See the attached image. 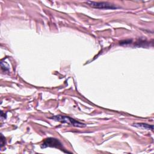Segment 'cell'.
<instances>
[{"mask_svg":"<svg viewBox=\"0 0 154 154\" xmlns=\"http://www.w3.org/2000/svg\"><path fill=\"white\" fill-rule=\"evenodd\" d=\"M40 146L42 148H46L48 147H55V148L60 149L61 151L65 153H70L69 152L66 150V149L63 147L62 143L59 141V140L55 138L50 137V138H46Z\"/></svg>","mask_w":154,"mask_h":154,"instance_id":"cell-2","label":"cell"},{"mask_svg":"<svg viewBox=\"0 0 154 154\" xmlns=\"http://www.w3.org/2000/svg\"><path fill=\"white\" fill-rule=\"evenodd\" d=\"M86 3H87L90 7L94 8H97V9L114 10L119 8V7L107 2H95V1H88L86 2Z\"/></svg>","mask_w":154,"mask_h":154,"instance_id":"cell-3","label":"cell"},{"mask_svg":"<svg viewBox=\"0 0 154 154\" xmlns=\"http://www.w3.org/2000/svg\"><path fill=\"white\" fill-rule=\"evenodd\" d=\"M49 119H52L55 121L60 122L63 123H67L68 125H70L73 126L75 127H79V128H83L86 126L85 124L81 123L69 116H61V115H58V116H54L51 117H49Z\"/></svg>","mask_w":154,"mask_h":154,"instance_id":"cell-1","label":"cell"},{"mask_svg":"<svg viewBox=\"0 0 154 154\" xmlns=\"http://www.w3.org/2000/svg\"><path fill=\"white\" fill-rule=\"evenodd\" d=\"M5 137L3 136L2 134H1V147H2L5 143Z\"/></svg>","mask_w":154,"mask_h":154,"instance_id":"cell-5","label":"cell"},{"mask_svg":"<svg viewBox=\"0 0 154 154\" xmlns=\"http://www.w3.org/2000/svg\"><path fill=\"white\" fill-rule=\"evenodd\" d=\"M133 126L138 128H142L147 130H151L152 131H153V125H148L144 123H138L134 124Z\"/></svg>","mask_w":154,"mask_h":154,"instance_id":"cell-4","label":"cell"}]
</instances>
